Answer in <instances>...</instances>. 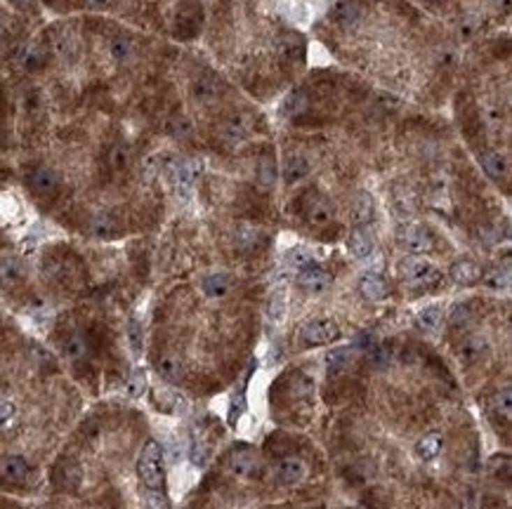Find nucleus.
<instances>
[{"instance_id": "1", "label": "nucleus", "mask_w": 512, "mask_h": 509, "mask_svg": "<svg viewBox=\"0 0 512 509\" xmlns=\"http://www.w3.org/2000/svg\"><path fill=\"white\" fill-rule=\"evenodd\" d=\"M399 271H402L404 281L411 285H430L439 278L437 266L430 262V259L423 257V254H411V257H406L404 262L399 264Z\"/></svg>"}, {"instance_id": "2", "label": "nucleus", "mask_w": 512, "mask_h": 509, "mask_svg": "<svg viewBox=\"0 0 512 509\" xmlns=\"http://www.w3.org/2000/svg\"><path fill=\"white\" fill-rule=\"evenodd\" d=\"M300 340L305 344H330L340 340V326L333 319H312L300 328Z\"/></svg>"}, {"instance_id": "3", "label": "nucleus", "mask_w": 512, "mask_h": 509, "mask_svg": "<svg viewBox=\"0 0 512 509\" xmlns=\"http://www.w3.org/2000/svg\"><path fill=\"white\" fill-rule=\"evenodd\" d=\"M397 243L409 254H425V252L432 250L434 241H432V234H430L427 229L416 227V225H406L397 231Z\"/></svg>"}, {"instance_id": "4", "label": "nucleus", "mask_w": 512, "mask_h": 509, "mask_svg": "<svg viewBox=\"0 0 512 509\" xmlns=\"http://www.w3.org/2000/svg\"><path fill=\"white\" fill-rule=\"evenodd\" d=\"M302 215L305 220H307V225L312 227H326L333 222V206L323 198L321 194H316V191H312L307 194L302 203Z\"/></svg>"}, {"instance_id": "5", "label": "nucleus", "mask_w": 512, "mask_h": 509, "mask_svg": "<svg viewBox=\"0 0 512 509\" xmlns=\"http://www.w3.org/2000/svg\"><path fill=\"white\" fill-rule=\"evenodd\" d=\"M227 471L239 479H253L260 471V457L255 455L251 448H239L232 450L227 457Z\"/></svg>"}, {"instance_id": "6", "label": "nucleus", "mask_w": 512, "mask_h": 509, "mask_svg": "<svg viewBox=\"0 0 512 509\" xmlns=\"http://www.w3.org/2000/svg\"><path fill=\"white\" fill-rule=\"evenodd\" d=\"M274 471H277V479L284 483V486H298V483H302L305 479H307L309 467H307V462H305L302 457L286 455V457H281V460L277 462Z\"/></svg>"}, {"instance_id": "7", "label": "nucleus", "mask_w": 512, "mask_h": 509, "mask_svg": "<svg viewBox=\"0 0 512 509\" xmlns=\"http://www.w3.org/2000/svg\"><path fill=\"white\" fill-rule=\"evenodd\" d=\"M298 283H300V288L307 290V293L321 295V293H326V290L330 288V283H333V276H330L326 269H321V266L312 264V266H307V269L300 271Z\"/></svg>"}, {"instance_id": "8", "label": "nucleus", "mask_w": 512, "mask_h": 509, "mask_svg": "<svg viewBox=\"0 0 512 509\" xmlns=\"http://www.w3.org/2000/svg\"><path fill=\"white\" fill-rule=\"evenodd\" d=\"M29 184H31V189H34L38 196H50V194H54V191H57L59 175H57V170H54V167L38 165L29 175Z\"/></svg>"}, {"instance_id": "9", "label": "nucleus", "mask_w": 512, "mask_h": 509, "mask_svg": "<svg viewBox=\"0 0 512 509\" xmlns=\"http://www.w3.org/2000/svg\"><path fill=\"white\" fill-rule=\"evenodd\" d=\"M198 175H201V163H198V160H184V163H180L173 172L175 189H177L182 196H189L193 191V184H196Z\"/></svg>"}, {"instance_id": "10", "label": "nucleus", "mask_w": 512, "mask_h": 509, "mask_svg": "<svg viewBox=\"0 0 512 509\" xmlns=\"http://www.w3.org/2000/svg\"><path fill=\"white\" fill-rule=\"evenodd\" d=\"M286 314H288V285L277 283L270 293V300H267V316L274 324H284Z\"/></svg>"}, {"instance_id": "11", "label": "nucleus", "mask_w": 512, "mask_h": 509, "mask_svg": "<svg viewBox=\"0 0 512 509\" xmlns=\"http://www.w3.org/2000/svg\"><path fill=\"white\" fill-rule=\"evenodd\" d=\"M347 250H349V254H352V257L366 259V257H371L373 250H376V238H373V234L368 231V229L359 227V229H354V231L349 234Z\"/></svg>"}, {"instance_id": "12", "label": "nucleus", "mask_w": 512, "mask_h": 509, "mask_svg": "<svg viewBox=\"0 0 512 509\" xmlns=\"http://www.w3.org/2000/svg\"><path fill=\"white\" fill-rule=\"evenodd\" d=\"M486 349H489L486 337H482V335H477V333L465 335V337L460 340V344H458V358L463 363H474V361H479V358L484 356Z\"/></svg>"}, {"instance_id": "13", "label": "nucleus", "mask_w": 512, "mask_h": 509, "mask_svg": "<svg viewBox=\"0 0 512 509\" xmlns=\"http://www.w3.org/2000/svg\"><path fill=\"white\" fill-rule=\"evenodd\" d=\"M309 175V160L302 153H291L284 163V182L286 184H298Z\"/></svg>"}, {"instance_id": "14", "label": "nucleus", "mask_w": 512, "mask_h": 509, "mask_svg": "<svg viewBox=\"0 0 512 509\" xmlns=\"http://www.w3.org/2000/svg\"><path fill=\"white\" fill-rule=\"evenodd\" d=\"M479 160H482L484 172L491 179H505V177H508L510 165H508V158H505L503 153H498V151H484Z\"/></svg>"}, {"instance_id": "15", "label": "nucleus", "mask_w": 512, "mask_h": 509, "mask_svg": "<svg viewBox=\"0 0 512 509\" xmlns=\"http://www.w3.org/2000/svg\"><path fill=\"white\" fill-rule=\"evenodd\" d=\"M24 278V269L20 259L15 257H0V288H15Z\"/></svg>"}, {"instance_id": "16", "label": "nucleus", "mask_w": 512, "mask_h": 509, "mask_svg": "<svg viewBox=\"0 0 512 509\" xmlns=\"http://www.w3.org/2000/svg\"><path fill=\"white\" fill-rule=\"evenodd\" d=\"M359 290H361V295H364L366 300L378 302V300H383V297L387 295V283L383 281V276L371 274V271H368L366 276H361Z\"/></svg>"}, {"instance_id": "17", "label": "nucleus", "mask_w": 512, "mask_h": 509, "mask_svg": "<svg viewBox=\"0 0 512 509\" xmlns=\"http://www.w3.org/2000/svg\"><path fill=\"white\" fill-rule=\"evenodd\" d=\"M451 278L460 285H470L482 278V271H479V266L474 264L472 259H458V262L451 266Z\"/></svg>"}, {"instance_id": "18", "label": "nucleus", "mask_w": 512, "mask_h": 509, "mask_svg": "<svg viewBox=\"0 0 512 509\" xmlns=\"http://www.w3.org/2000/svg\"><path fill=\"white\" fill-rule=\"evenodd\" d=\"M0 469H3V476L8 481H15V483H22L24 479L29 476V464L24 457L20 455H10L5 457L3 464H0Z\"/></svg>"}, {"instance_id": "19", "label": "nucleus", "mask_w": 512, "mask_h": 509, "mask_svg": "<svg viewBox=\"0 0 512 509\" xmlns=\"http://www.w3.org/2000/svg\"><path fill=\"white\" fill-rule=\"evenodd\" d=\"M109 52H111V57H114L116 61H128V59L135 57L137 45H135V40L130 38V36L121 33V36H114V38H111Z\"/></svg>"}, {"instance_id": "20", "label": "nucleus", "mask_w": 512, "mask_h": 509, "mask_svg": "<svg viewBox=\"0 0 512 509\" xmlns=\"http://www.w3.org/2000/svg\"><path fill=\"white\" fill-rule=\"evenodd\" d=\"M439 450H441V436L439 434H425V436H420L418 439V443H416V455L420 457V460H434L437 455H439Z\"/></svg>"}, {"instance_id": "21", "label": "nucleus", "mask_w": 512, "mask_h": 509, "mask_svg": "<svg viewBox=\"0 0 512 509\" xmlns=\"http://www.w3.org/2000/svg\"><path fill=\"white\" fill-rule=\"evenodd\" d=\"M491 408H493V413H496L498 418H503L505 422H510V418H512V389H510V384H505L503 389H498V392L493 394Z\"/></svg>"}, {"instance_id": "22", "label": "nucleus", "mask_w": 512, "mask_h": 509, "mask_svg": "<svg viewBox=\"0 0 512 509\" xmlns=\"http://www.w3.org/2000/svg\"><path fill=\"white\" fill-rule=\"evenodd\" d=\"M61 349H64V356L71 358V361H83V358L87 356V342L80 333L68 335V337L64 340V344H61Z\"/></svg>"}, {"instance_id": "23", "label": "nucleus", "mask_w": 512, "mask_h": 509, "mask_svg": "<svg viewBox=\"0 0 512 509\" xmlns=\"http://www.w3.org/2000/svg\"><path fill=\"white\" fill-rule=\"evenodd\" d=\"M246 135H248V128H246V123L241 121V118H229L227 123L222 126V139L227 142V144H241L243 139H246Z\"/></svg>"}, {"instance_id": "24", "label": "nucleus", "mask_w": 512, "mask_h": 509, "mask_svg": "<svg viewBox=\"0 0 512 509\" xmlns=\"http://www.w3.org/2000/svg\"><path fill=\"white\" fill-rule=\"evenodd\" d=\"M203 290L208 297H224L232 290V278L227 274H210L203 281Z\"/></svg>"}, {"instance_id": "25", "label": "nucleus", "mask_w": 512, "mask_h": 509, "mask_svg": "<svg viewBox=\"0 0 512 509\" xmlns=\"http://www.w3.org/2000/svg\"><path fill=\"white\" fill-rule=\"evenodd\" d=\"M312 262H314V257H312V252L305 245H293L286 250V264H288L291 269L302 271V269H307V266H312Z\"/></svg>"}, {"instance_id": "26", "label": "nucleus", "mask_w": 512, "mask_h": 509, "mask_svg": "<svg viewBox=\"0 0 512 509\" xmlns=\"http://www.w3.org/2000/svg\"><path fill=\"white\" fill-rule=\"evenodd\" d=\"M441 321H444V309L439 304H430V307L418 312V324L425 331H437L441 326Z\"/></svg>"}, {"instance_id": "27", "label": "nucleus", "mask_w": 512, "mask_h": 509, "mask_svg": "<svg viewBox=\"0 0 512 509\" xmlns=\"http://www.w3.org/2000/svg\"><path fill=\"white\" fill-rule=\"evenodd\" d=\"M258 182L262 189H270L277 182V163L272 156H262L258 163Z\"/></svg>"}, {"instance_id": "28", "label": "nucleus", "mask_w": 512, "mask_h": 509, "mask_svg": "<svg viewBox=\"0 0 512 509\" xmlns=\"http://www.w3.org/2000/svg\"><path fill=\"white\" fill-rule=\"evenodd\" d=\"M193 95H196L198 102L210 104V102H215V99H217V95H220V90H217V85H215L210 78H201L196 85H193Z\"/></svg>"}, {"instance_id": "29", "label": "nucleus", "mask_w": 512, "mask_h": 509, "mask_svg": "<svg viewBox=\"0 0 512 509\" xmlns=\"http://www.w3.org/2000/svg\"><path fill=\"white\" fill-rule=\"evenodd\" d=\"M156 370L161 372V375L166 377V380H177L180 377V372H182V368H180V361L175 356H161L159 361H156Z\"/></svg>"}, {"instance_id": "30", "label": "nucleus", "mask_w": 512, "mask_h": 509, "mask_svg": "<svg viewBox=\"0 0 512 509\" xmlns=\"http://www.w3.org/2000/svg\"><path fill=\"white\" fill-rule=\"evenodd\" d=\"M373 217V201L368 194H359L357 203H354V220L357 225H366L368 220Z\"/></svg>"}, {"instance_id": "31", "label": "nucleus", "mask_w": 512, "mask_h": 509, "mask_svg": "<svg viewBox=\"0 0 512 509\" xmlns=\"http://www.w3.org/2000/svg\"><path fill=\"white\" fill-rule=\"evenodd\" d=\"M328 370H345L352 361V351L349 349H333L328 354Z\"/></svg>"}, {"instance_id": "32", "label": "nucleus", "mask_w": 512, "mask_h": 509, "mask_svg": "<svg viewBox=\"0 0 512 509\" xmlns=\"http://www.w3.org/2000/svg\"><path fill=\"white\" fill-rule=\"evenodd\" d=\"M484 283L489 285L491 290H505L510 285V274H508V269H493L489 271V274L484 276Z\"/></svg>"}, {"instance_id": "33", "label": "nucleus", "mask_w": 512, "mask_h": 509, "mask_svg": "<svg viewBox=\"0 0 512 509\" xmlns=\"http://www.w3.org/2000/svg\"><path fill=\"white\" fill-rule=\"evenodd\" d=\"M145 500L149 509H170V500L161 488H147Z\"/></svg>"}, {"instance_id": "34", "label": "nucleus", "mask_w": 512, "mask_h": 509, "mask_svg": "<svg viewBox=\"0 0 512 509\" xmlns=\"http://www.w3.org/2000/svg\"><path fill=\"white\" fill-rule=\"evenodd\" d=\"M109 160H111V165H114V170H126V167L130 165V151H128V146L116 144L114 149H111Z\"/></svg>"}, {"instance_id": "35", "label": "nucleus", "mask_w": 512, "mask_h": 509, "mask_svg": "<svg viewBox=\"0 0 512 509\" xmlns=\"http://www.w3.org/2000/svg\"><path fill=\"white\" fill-rule=\"evenodd\" d=\"M338 20H340V24L345 29H349V26H354V24H357V20H359V8L354 3H345L342 5V8L338 10Z\"/></svg>"}, {"instance_id": "36", "label": "nucleus", "mask_w": 512, "mask_h": 509, "mask_svg": "<svg viewBox=\"0 0 512 509\" xmlns=\"http://www.w3.org/2000/svg\"><path fill=\"white\" fill-rule=\"evenodd\" d=\"M189 457H191V462L196 464V467H203L205 460H208V448H205V443L193 439L191 448H189Z\"/></svg>"}, {"instance_id": "37", "label": "nucleus", "mask_w": 512, "mask_h": 509, "mask_svg": "<svg viewBox=\"0 0 512 509\" xmlns=\"http://www.w3.org/2000/svg\"><path fill=\"white\" fill-rule=\"evenodd\" d=\"M20 61L24 66H29V69H34V66L43 64V52L38 47H27V50H24V54L20 57Z\"/></svg>"}, {"instance_id": "38", "label": "nucleus", "mask_w": 512, "mask_h": 509, "mask_svg": "<svg viewBox=\"0 0 512 509\" xmlns=\"http://www.w3.org/2000/svg\"><path fill=\"white\" fill-rule=\"evenodd\" d=\"M243 411H246V399H243V394H234L232 406H229V422L236 425L239 418L243 415Z\"/></svg>"}, {"instance_id": "39", "label": "nucleus", "mask_w": 512, "mask_h": 509, "mask_svg": "<svg viewBox=\"0 0 512 509\" xmlns=\"http://www.w3.org/2000/svg\"><path fill=\"white\" fill-rule=\"evenodd\" d=\"M467 319H470V307H467V304H463V302H458L451 309V324L453 326H460V324H465Z\"/></svg>"}, {"instance_id": "40", "label": "nucleus", "mask_w": 512, "mask_h": 509, "mask_svg": "<svg viewBox=\"0 0 512 509\" xmlns=\"http://www.w3.org/2000/svg\"><path fill=\"white\" fill-rule=\"evenodd\" d=\"M368 361L373 365H378V368H383V365L390 363V354H387V349H383V347H373V349L368 351Z\"/></svg>"}, {"instance_id": "41", "label": "nucleus", "mask_w": 512, "mask_h": 509, "mask_svg": "<svg viewBox=\"0 0 512 509\" xmlns=\"http://www.w3.org/2000/svg\"><path fill=\"white\" fill-rule=\"evenodd\" d=\"M90 229L95 236H111L114 234V225H111V220H107V217H97Z\"/></svg>"}, {"instance_id": "42", "label": "nucleus", "mask_w": 512, "mask_h": 509, "mask_svg": "<svg viewBox=\"0 0 512 509\" xmlns=\"http://www.w3.org/2000/svg\"><path fill=\"white\" fill-rule=\"evenodd\" d=\"M147 387V380H145V372H135L133 377H130V384H128V392L130 396H142Z\"/></svg>"}, {"instance_id": "43", "label": "nucleus", "mask_w": 512, "mask_h": 509, "mask_svg": "<svg viewBox=\"0 0 512 509\" xmlns=\"http://www.w3.org/2000/svg\"><path fill=\"white\" fill-rule=\"evenodd\" d=\"M484 121H486V126L489 128H501V123H503V111L501 109H496V107H489V109H484Z\"/></svg>"}, {"instance_id": "44", "label": "nucleus", "mask_w": 512, "mask_h": 509, "mask_svg": "<svg viewBox=\"0 0 512 509\" xmlns=\"http://www.w3.org/2000/svg\"><path fill=\"white\" fill-rule=\"evenodd\" d=\"M128 333H130V344H133V349L140 351L142 349V331H140V324H137V321H130Z\"/></svg>"}, {"instance_id": "45", "label": "nucleus", "mask_w": 512, "mask_h": 509, "mask_svg": "<svg viewBox=\"0 0 512 509\" xmlns=\"http://www.w3.org/2000/svg\"><path fill=\"white\" fill-rule=\"evenodd\" d=\"M258 238V231H255L253 227H248V225H243L239 229V243L241 245H253V241Z\"/></svg>"}, {"instance_id": "46", "label": "nucleus", "mask_w": 512, "mask_h": 509, "mask_svg": "<svg viewBox=\"0 0 512 509\" xmlns=\"http://www.w3.org/2000/svg\"><path fill=\"white\" fill-rule=\"evenodd\" d=\"M90 10H107L111 5V0H83Z\"/></svg>"}, {"instance_id": "47", "label": "nucleus", "mask_w": 512, "mask_h": 509, "mask_svg": "<svg viewBox=\"0 0 512 509\" xmlns=\"http://www.w3.org/2000/svg\"><path fill=\"white\" fill-rule=\"evenodd\" d=\"M15 8H20V10H29V8H34L36 5V0H10Z\"/></svg>"}, {"instance_id": "48", "label": "nucleus", "mask_w": 512, "mask_h": 509, "mask_svg": "<svg viewBox=\"0 0 512 509\" xmlns=\"http://www.w3.org/2000/svg\"><path fill=\"white\" fill-rule=\"evenodd\" d=\"M3 36H5V22L0 20V38H3Z\"/></svg>"}]
</instances>
